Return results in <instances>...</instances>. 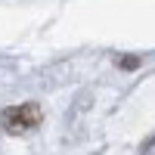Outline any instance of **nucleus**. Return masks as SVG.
<instances>
[{"mask_svg":"<svg viewBox=\"0 0 155 155\" xmlns=\"http://www.w3.org/2000/svg\"><path fill=\"white\" fill-rule=\"evenodd\" d=\"M37 124H41V106L37 102H22V106H12V109L3 112V127L9 134L31 130Z\"/></svg>","mask_w":155,"mask_h":155,"instance_id":"obj_1","label":"nucleus"}]
</instances>
